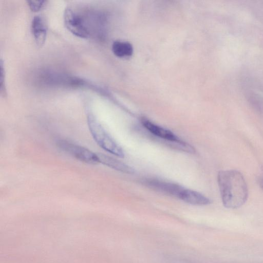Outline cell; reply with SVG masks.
Here are the masks:
<instances>
[{
    "instance_id": "5",
    "label": "cell",
    "mask_w": 263,
    "mask_h": 263,
    "mask_svg": "<svg viewBox=\"0 0 263 263\" xmlns=\"http://www.w3.org/2000/svg\"><path fill=\"white\" fill-rule=\"evenodd\" d=\"M145 185L159 192L171 195L178 198L184 189L180 185L156 179H145L142 181Z\"/></svg>"
},
{
    "instance_id": "4",
    "label": "cell",
    "mask_w": 263,
    "mask_h": 263,
    "mask_svg": "<svg viewBox=\"0 0 263 263\" xmlns=\"http://www.w3.org/2000/svg\"><path fill=\"white\" fill-rule=\"evenodd\" d=\"M64 20L66 27L76 36L87 38L89 31L83 18L70 8L65 9Z\"/></svg>"
},
{
    "instance_id": "3",
    "label": "cell",
    "mask_w": 263,
    "mask_h": 263,
    "mask_svg": "<svg viewBox=\"0 0 263 263\" xmlns=\"http://www.w3.org/2000/svg\"><path fill=\"white\" fill-rule=\"evenodd\" d=\"M57 145L62 151L81 161L89 164H96L99 162L97 154L85 147L65 140H58Z\"/></svg>"
},
{
    "instance_id": "9",
    "label": "cell",
    "mask_w": 263,
    "mask_h": 263,
    "mask_svg": "<svg viewBox=\"0 0 263 263\" xmlns=\"http://www.w3.org/2000/svg\"><path fill=\"white\" fill-rule=\"evenodd\" d=\"M99 162L118 171L127 174L135 173L133 168L120 160L103 154H97Z\"/></svg>"
},
{
    "instance_id": "8",
    "label": "cell",
    "mask_w": 263,
    "mask_h": 263,
    "mask_svg": "<svg viewBox=\"0 0 263 263\" xmlns=\"http://www.w3.org/2000/svg\"><path fill=\"white\" fill-rule=\"evenodd\" d=\"M179 199L191 204L205 205L211 203V200L198 192L184 189L181 192Z\"/></svg>"
},
{
    "instance_id": "1",
    "label": "cell",
    "mask_w": 263,
    "mask_h": 263,
    "mask_svg": "<svg viewBox=\"0 0 263 263\" xmlns=\"http://www.w3.org/2000/svg\"><path fill=\"white\" fill-rule=\"evenodd\" d=\"M217 182L223 205L229 209H236L243 205L248 197V189L242 174L230 170L220 171Z\"/></svg>"
},
{
    "instance_id": "11",
    "label": "cell",
    "mask_w": 263,
    "mask_h": 263,
    "mask_svg": "<svg viewBox=\"0 0 263 263\" xmlns=\"http://www.w3.org/2000/svg\"><path fill=\"white\" fill-rule=\"evenodd\" d=\"M30 9L34 12H37L43 9L46 5V1H28Z\"/></svg>"
},
{
    "instance_id": "2",
    "label": "cell",
    "mask_w": 263,
    "mask_h": 263,
    "mask_svg": "<svg viewBox=\"0 0 263 263\" xmlns=\"http://www.w3.org/2000/svg\"><path fill=\"white\" fill-rule=\"evenodd\" d=\"M87 123L89 130L98 144L106 151L119 157H124L122 148L106 132L92 115H89Z\"/></svg>"
},
{
    "instance_id": "12",
    "label": "cell",
    "mask_w": 263,
    "mask_h": 263,
    "mask_svg": "<svg viewBox=\"0 0 263 263\" xmlns=\"http://www.w3.org/2000/svg\"><path fill=\"white\" fill-rule=\"evenodd\" d=\"M3 61H1V64H0V89H1V92L2 93H3L4 95H5V70L3 67Z\"/></svg>"
},
{
    "instance_id": "6",
    "label": "cell",
    "mask_w": 263,
    "mask_h": 263,
    "mask_svg": "<svg viewBox=\"0 0 263 263\" xmlns=\"http://www.w3.org/2000/svg\"><path fill=\"white\" fill-rule=\"evenodd\" d=\"M141 122L143 126L152 134L167 142H174L180 140L171 131L156 125L146 119H142Z\"/></svg>"
},
{
    "instance_id": "10",
    "label": "cell",
    "mask_w": 263,
    "mask_h": 263,
    "mask_svg": "<svg viewBox=\"0 0 263 263\" xmlns=\"http://www.w3.org/2000/svg\"><path fill=\"white\" fill-rule=\"evenodd\" d=\"M112 50L116 56L124 57L132 55L133 48L132 45L129 43L116 41L112 44Z\"/></svg>"
},
{
    "instance_id": "7",
    "label": "cell",
    "mask_w": 263,
    "mask_h": 263,
    "mask_svg": "<svg viewBox=\"0 0 263 263\" xmlns=\"http://www.w3.org/2000/svg\"><path fill=\"white\" fill-rule=\"evenodd\" d=\"M31 29L36 44L39 46H42L46 40L47 27L41 16L36 15L33 18Z\"/></svg>"
}]
</instances>
